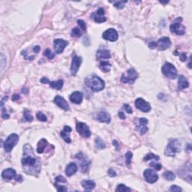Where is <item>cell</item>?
<instances>
[{
	"mask_svg": "<svg viewBox=\"0 0 192 192\" xmlns=\"http://www.w3.org/2000/svg\"><path fill=\"white\" fill-rule=\"evenodd\" d=\"M77 24H79L80 27L81 28V29H82L84 32H86V26L85 22H84V20H77Z\"/></svg>",
	"mask_w": 192,
	"mask_h": 192,
	"instance_id": "42",
	"label": "cell"
},
{
	"mask_svg": "<svg viewBox=\"0 0 192 192\" xmlns=\"http://www.w3.org/2000/svg\"><path fill=\"white\" fill-rule=\"evenodd\" d=\"M143 176L145 178V180L148 183L153 184L156 182L158 179V176L156 172L151 169H147L144 171Z\"/></svg>",
	"mask_w": 192,
	"mask_h": 192,
	"instance_id": "11",
	"label": "cell"
},
{
	"mask_svg": "<svg viewBox=\"0 0 192 192\" xmlns=\"http://www.w3.org/2000/svg\"><path fill=\"white\" fill-rule=\"evenodd\" d=\"M116 192H130L131 191V189L129 188L126 187L125 185L123 184H119L117 186L116 189Z\"/></svg>",
	"mask_w": 192,
	"mask_h": 192,
	"instance_id": "32",
	"label": "cell"
},
{
	"mask_svg": "<svg viewBox=\"0 0 192 192\" xmlns=\"http://www.w3.org/2000/svg\"><path fill=\"white\" fill-rule=\"evenodd\" d=\"M133 157V154L131 152H128L125 154V164L127 166H130L131 163V159Z\"/></svg>",
	"mask_w": 192,
	"mask_h": 192,
	"instance_id": "34",
	"label": "cell"
},
{
	"mask_svg": "<svg viewBox=\"0 0 192 192\" xmlns=\"http://www.w3.org/2000/svg\"><path fill=\"white\" fill-rule=\"evenodd\" d=\"M72 131V128L69 126V125H65V127H64L63 130L61 131L60 135L61 137H62L64 140H65V142L68 143H70L71 142V140L70 138V134L71 132Z\"/></svg>",
	"mask_w": 192,
	"mask_h": 192,
	"instance_id": "21",
	"label": "cell"
},
{
	"mask_svg": "<svg viewBox=\"0 0 192 192\" xmlns=\"http://www.w3.org/2000/svg\"><path fill=\"white\" fill-rule=\"evenodd\" d=\"M48 142L47 141V140L44 138H42L41 140H40L39 143H38V146H37V152L39 154L43 153L44 149L47 148V146H48Z\"/></svg>",
	"mask_w": 192,
	"mask_h": 192,
	"instance_id": "26",
	"label": "cell"
},
{
	"mask_svg": "<svg viewBox=\"0 0 192 192\" xmlns=\"http://www.w3.org/2000/svg\"><path fill=\"white\" fill-rule=\"evenodd\" d=\"M182 17H177L174 22L171 25L170 29L171 32L175 33L178 35H182L186 32V27L184 26L181 22H182Z\"/></svg>",
	"mask_w": 192,
	"mask_h": 192,
	"instance_id": "6",
	"label": "cell"
},
{
	"mask_svg": "<svg viewBox=\"0 0 192 192\" xmlns=\"http://www.w3.org/2000/svg\"><path fill=\"white\" fill-rule=\"evenodd\" d=\"M119 117L122 119H125V118H126V117H125V115L122 112H119Z\"/></svg>",
	"mask_w": 192,
	"mask_h": 192,
	"instance_id": "53",
	"label": "cell"
},
{
	"mask_svg": "<svg viewBox=\"0 0 192 192\" xmlns=\"http://www.w3.org/2000/svg\"><path fill=\"white\" fill-rule=\"evenodd\" d=\"M77 171V166L75 163H71L67 166L66 169H65V174L68 176H71L74 175Z\"/></svg>",
	"mask_w": 192,
	"mask_h": 192,
	"instance_id": "27",
	"label": "cell"
},
{
	"mask_svg": "<svg viewBox=\"0 0 192 192\" xmlns=\"http://www.w3.org/2000/svg\"><path fill=\"white\" fill-rule=\"evenodd\" d=\"M138 77L137 71L134 69H130L126 74H123L121 77V81L124 84H133Z\"/></svg>",
	"mask_w": 192,
	"mask_h": 192,
	"instance_id": "7",
	"label": "cell"
},
{
	"mask_svg": "<svg viewBox=\"0 0 192 192\" xmlns=\"http://www.w3.org/2000/svg\"><path fill=\"white\" fill-rule=\"evenodd\" d=\"M85 84L93 92H100L105 86L104 81L96 75L89 76L86 78Z\"/></svg>",
	"mask_w": 192,
	"mask_h": 192,
	"instance_id": "2",
	"label": "cell"
},
{
	"mask_svg": "<svg viewBox=\"0 0 192 192\" xmlns=\"http://www.w3.org/2000/svg\"><path fill=\"white\" fill-rule=\"evenodd\" d=\"M99 68H100L101 70L102 71H104V73H107L110 71V69H111V65L110 63H109L108 62H106V61H103L100 63L99 65Z\"/></svg>",
	"mask_w": 192,
	"mask_h": 192,
	"instance_id": "29",
	"label": "cell"
},
{
	"mask_svg": "<svg viewBox=\"0 0 192 192\" xmlns=\"http://www.w3.org/2000/svg\"><path fill=\"white\" fill-rule=\"evenodd\" d=\"M24 119H25L26 120L29 122H32V121L33 120V117H32V116L31 115L30 111L27 110V109H25V110H24Z\"/></svg>",
	"mask_w": 192,
	"mask_h": 192,
	"instance_id": "33",
	"label": "cell"
},
{
	"mask_svg": "<svg viewBox=\"0 0 192 192\" xmlns=\"http://www.w3.org/2000/svg\"><path fill=\"white\" fill-rule=\"evenodd\" d=\"M1 108H2V118L4 119H7L9 118V115L8 114L6 111V109L4 107V103L3 101H2L1 103Z\"/></svg>",
	"mask_w": 192,
	"mask_h": 192,
	"instance_id": "37",
	"label": "cell"
},
{
	"mask_svg": "<svg viewBox=\"0 0 192 192\" xmlns=\"http://www.w3.org/2000/svg\"><path fill=\"white\" fill-rule=\"evenodd\" d=\"M163 176H164V179L168 181H173L176 179V175L171 171H166L164 173Z\"/></svg>",
	"mask_w": 192,
	"mask_h": 192,
	"instance_id": "31",
	"label": "cell"
},
{
	"mask_svg": "<svg viewBox=\"0 0 192 192\" xmlns=\"http://www.w3.org/2000/svg\"><path fill=\"white\" fill-rule=\"evenodd\" d=\"M123 108L128 113H133V110H132L131 106L128 105V104H124Z\"/></svg>",
	"mask_w": 192,
	"mask_h": 192,
	"instance_id": "46",
	"label": "cell"
},
{
	"mask_svg": "<svg viewBox=\"0 0 192 192\" xmlns=\"http://www.w3.org/2000/svg\"><path fill=\"white\" fill-rule=\"evenodd\" d=\"M150 167L154 168L155 170H156V171H160L162 167V165L161 164H159V163H158V162L153 161L152 163H150Z\"/></svg>",
	"mask_w": 192,
	"mask_h": 192,
	"instance_id": "41",
	"label": "cell"
},
{
	"mask_svg": "<svg viewBox=\"0 0 192 192\" xmlns=\"http://www.w3.org/2000/svg\"><path fill=\"white\" fill-rule=\"evenodd\" d=\"M81 185L86 191H91L95 187V182L93 180H90V179L83 180L81 182Z\"/></svg>",
	"mask_w": 192,
	"mask_h": 192,
	"instance_id": "25",
	"label": "cell"
},
{
	"mask_svg": "<svg viewBox=\"0 0 192 192\" xmlns=\"http://www.w3.org/2000/svg\"><path fill=\"white\" fill-rule=\"evenodd\" d=\"M179 58H180V60L182 61V62H185V61L187 60V56H186V54L185 53L181 54L180 56H179Z\"/></svg>",
	"mask_w": 192,
	"mask_h": 192,
	"instance_id": "48",
	"label": "cell"
},
{
	"mask_svg": "<svg viewBox=\"0 0 192 192\" xmlns=\"http://www.w3.org/2000/svg\"><path fill=\"white\" fill-rule=\"evenodd\" d=\"M82 63V58L80 56H77L74 55L73 57V59H72L71 62V75L75 76L76 74L78 71L79 69H80V66Z\"/></svg>",
	"mask_w": 192,
	"mask_h": 192,
	"instance_id": "12",
	"label": "cell"
},
{
	"mask_svg": "<svg viewBox=\"0 0 192 192\" xmlns=\"http://www.w3.org/2000/svg\"><path fill=\"white\" fill-rule=\"evenodd\" d=\"M156 43V47H158L160 50H165L171 46V39L167 37H162Z\"/></svg>",
	"mask_w": 192,
	"mask_h": 192,
	"instance_id": "14",
	"label": "cell"
},
{
	"mask_svg": "<svg viewBox=\"0 0 192 192\" xmlns=\"http://www.w3.org/2000/svg\"><path fill=\"white\" fill-rule=\"evenodd\" d=\"M24 171L29 175H36L41 171V162L35 156L33 149L29 144L24 146V157L21 161Z\"/></svg>",
	"mask_w": 192,
	"mask_h": 192,
	"instance_id": "1",
	"label": "cell"
},
{
	"mask_svg": "<svg viewBox=\"0 0 192 192\" xmlns=\"http://www.w3.org/2000/svg\"><path fill=\"white\" fill-rule=\"evenodd\" d=\"M135 107H137L138 110H140V111L144 113H148L151 110V105L148 103L147 101H146L144 99L139 98L136 99L135 101Z\"/></svg>",
	"mask_w": 192,
	"mask_h": 192,
	"instance_id": "10",
	"label": "cell"
},
{
	"mask_svg": "<svg viewBox=\"0 0 192 192\" xmlns=\"http://www.w3.org/2000/svg\"><path fill=\"white\" fill-rule=\"evenodd\" d=\"M160 2L162 4H166V3H168L169 1H167V2Z\"/></svg>",
	"mask_w": 192,
	"mask_h": 192,
	"instance_id": "55",
	"label": "cell"
},
{
	"mask_svg": "<svg viewBox=\"0 0 192 192\" xmlns=\"http://www.w3.org/2000/svg\"><path fill=\"white\" fill-rule=\"evenodd\" d=\"M2 177L4 179H7V180H11V179H16L17 178V173L16 171L12 168H8L5 169L2 171Z\"/></svg>",
	"mask_w": 192,
	"mask_h": 192,
	"instance_id": "19",
	"label": "cell"
},
{
	"mask_svg": "<svg viewBox=\"0 0 192 192\" xmlns=\"http://www.w3.org/2000/svg\"><path fill=\"white\" fill-rule=\"evenodd\" d=\"M181 151V143L177 139H173L170 140L168 145L164 150L165 156L173 157L177 152Z\"/></svg>",
	"mask_w": 192,
	"mask_h": 192,
	"instance_id": "3",
	"label": "cell"
},
{
	"mask_svg": "<svg viewBox=\"0 0 192 192\" xmlns=\"http://www.w3.org/2000/svg\"><path fill=\"white\" fill-rule=\"evenodd\" d=\"M54 103L56 104L58 107H59L60 108H62L64 110H69V105L68 104V102L62 97L60 95H56L54 98Z\"/></svg>",
	"mask_w": 192,
	"mask_h": 192,
	"instance_id": "17",
	"label": "cell"
},
{
	"mask_svg": "<svg viewBox=\"0 0 192 192\" xmlns=\"http://www.w3.org/2000/svg\"><path fill=\"white\" fill-rule=\"evenodd\" d=\"M55 181L56 183H66V180L62 176H58L56 177Z\"/></svg>",
	"mask_w": 192,
	"mask_h": 192,
	"instance_id": "43",
	"label": "cell"
},
{
	"mask_svg": "<svg viewBox=\"0 0 192 192\" xmlns=\"http://www.w3.org/2000/svg\"><path fill=\"white\" fill-rule=\"evenodd\" d=\"M104 15V10L102 9V8H100L95 13L92 14V18L93 19L95 22L101 24V23H104V22H105L106 20H107V18H106Z\"/></svg>",
	"mask_w": 192,
	"mask_h": 192,
	"instance_id": "16",
	"label": "cell"
},
{
	"mask_svg": "<svg viewBox=\"0 0 192 192\" xmlns=\"http://www.w3.org/2000/svg\"><path fill=\"white\" fill-rule=\"evenodd\" d=\"M40 82L42 83V84H50V80L47 78V77H43V78L41 79Z\"/></svg>",
	"mask_w": 192,
	"mask_h": 192,
	"instance_id": "49",
	"label": "cell"
},
{
	"mask_svg": "<svg viewBox=\"0 0 192 192\" xmlns=\"http://www.w3.org/2000/svg\"><path fill=\"white\" fill-rule=\"evenodd\" d=\"M19 141V136L17 134H11L4 142V149L6 152H10L13 148L17 145Z\"/></svg>",
	"mask_w": 192,
	"mask_h": 192,
	"instance_id": "4",
	"label": "cell"
},
{
	"mask_svg": "<svg viewBox=\"0 0 192 192\" xmlns=\"http://www.w3.org/2000/svg\"><path fill=\"white\" fill-rule=\"evenodd\" d=\"M83 98H84V95H83L82 92H78V91L74 92L69 96V99H70L71 101L75 104H81V102L83 101Z\"/></svg>",
	"mask_w": 192,
	"mask_h": 192,
	"instance_id": "18",
	"label": "cell"
},
{
	"mask_svg": "<svg viewBox=\"0 0 192 192\" xmlns=\"http://www.w3.org/2000/svg\"><path fill=\"white\" fill-rule=\"evenodd\" d=\"M41 48L39 46H35V47H33V51L35 53H36V54H38V53H39V51H40Z\"/></svg>",
	"mask_w": 192,
	"mask_h": 192,
	"instance_id": "51",
	"label": "cell"
},
{
	"mask_svg": "<svg viewBox=\"0 0 192 192\" xmlns=\"http://www.w3.org/2000/svg\"><path fill=\"white\" fill-rule=\"evenodd\" d=\"M19 98H20V95H17V94H15V95H14V96H12V100L13 101H17Z\"/></svg>",
	"mask_w": 192,
	"mask_h": 192,
	"instance_id": "52",
	"label": "cell"
},
{
	"mask_svg": "<svg viewBox=\"0 0 192 192\" xmlns=\"http://www.w3.org/2000/svg\"><path fill=\"white\" fill-rule=\"evenodd\" d=\"M103 39L110 41H116L118 39V33L114 29H107L102 35Z\"/></svg>",
	"mask_w": 192,
	"mask_h": 192,
	"instance_id": "15",
	"label": "cell"
},
{
	"mask_svg": "<svg viewBox=\"0 0 192 192\" xmlns=\"http://www.w3.org/2000/svg\"><path fill=\"white\" fill-rule=\"evenodd\" d=\"M152 159H155V160L156 161H158L159 159H160V158L153 153L147 154L146 156L143 158L144 161H149V160H152Z\"/></svg>",
	"mask_w": 192,
	"mask_h": 192,
	"instance_id": "35",
	"label": "cell"
},
{
	"mask_svg": "<svg viewBox=\"0 0 192 192\" xmlns=\"http://www.w3.org/2000/svg\"><path fill=\"white\" fill-rule=\"evenodd\" d=\"M54 186H55V187L56 188L58 191H67V188H65V186H59L58 183H55Z\"/></svg>",
	"mask_w": 192,
	"mask_h": 192,
	"instance_id": "44",
	"label": "cell"
},
{
	"mask_svg": "<svg viewBox=\"0 0 192 192\" xmlns=\"http://www.w3.org/2000/svg\"><path fill=\"white\" fill-rule=\"evenodd\" d=\"M138 130L140 131V134L143 135L146 133V131H148V128H147V124H148V120L146 118H140L138 119Z\"/></svg>",
	"mask_w": 192,
	"mask_h": 192,
	"instance_id": "22",
	"label": "cell"
},
{
	"mask_svg": "<svg viewBox=\"0 0 192 192\" xmlns=\"http://www.w3.org/2000/svg\"><path fill=\"white\" fill-rule=\"evenodd\" d=\"M189 86V83L183 75H180L178 79V90L181 91L182 89L188 88Z\"/></svg>",
	"mask_w": 192,
	"mask_h": 192,
	"instance_id": "23",
	"label": "cell"
},
{
	"mask_svg": "<svg viewBox=\"0 0 192 192\" xmlns=\"http://www.w3.org/2000/svg\"><path fill=\"white\" fill-rule=\"evenodd\" d=\"M82 35V32L78 28H74L71 30V36L79 38Z\"/></svg>",
	"mask_w": 192,
	"mask_h": 192,
	"instance_id": "38",
	"label": "cell"
},
{
	"mask_svg": "<svg viewBox=\"0 0 192 192\" xmlns=\"http://www.w3.org/2000/svg\"><path fill=\"white\" fill-rule=\"evenodd\" d=\"M44 55L47 58H48L49 59H54V56H55L54 54H53V53L51 52V50H50L49 48L46 49L44 53Z\"/></svg>",
	"mask_w": 192,
	"mask_h": 192,
	"instance_id": "39",
	"label": "cell"
},
{
	"mask_svg": "<svg viewBox=\"0 0 192 192\" xmlns=\"http://www.w3.org/2000/svg\"><path fill=\"white\" fill-rule=\"evenodd\" d=\"M36 117L37 119H39V121H41V122H46V121L47 120V116L41 112L38 113L36 114Z\"/></svg>",
	"mask_w": 192,
	"mask_h": 192,
	"instance_id": "40",
	"label": "cell"
},
{
	"mask_svg": "<svg viewBox=\"0 0 192 192\" xmlns=\"http://www.w3.org/2000/svg\"><path fill=\"white\" fill-rule=\"evenodd\" d=\"M110 50H105V49H102V50H99L96 54V58L98 60L100 59H107L110 58Z\"/></svg>",
	"mask_w": 192,
	"mask_h": 192,
	"instance_id": "24",
	"label": "cell"
},
{
	"mask_svg": "<svg viewBox=\"0 0 192 192\" xmlns=\"http://www.w3.org/2000/svg\"><path fill=\"white\" fill-rule=\"evenodd\" d=\"M96 119L100 122H104V123H110L111 120V117L110 114L106 111H100L96 115Z\"/></svg>",
	"mask_w": 192,
	"mask_h": 192,
	"instance_id": "20",
	"label": "cell"
},
{
	"mask_svg": "<svg viewBox=\"0 0 192 192\" xmlns=\"http://www.w3.org/2000/svg\"><path fill=\"white\" fill-rule=\"evenodd\" d=\"M76 158H77L78 160L80 161V171L81 172L85 173L89 169V165H90V161H89L88 159L84 157V154L83 153H79L76 155Z\"/></svg>",
	"mask_w": 192,
	"mask_h": 192,
	"instance_id": "9",
	"label": "cell"
},
{
	"mask_svg": "<svg viewBox=\"0 0 192 192\" xmlns=\"http://www.w3.org/2000/svg\"><path fill=\"white\" fill-rule=\"evenodd\" d=\"M107 173H108V175L110 176V177H115L116 176V172L113 168L109 169L108 171H107Z\"/></svg>",
	"mask_w": 192,
	"mask_h": 192,
	"instance_id": "47",
	"label": "cell"
},
{
	"mask_svg": "<svg viewBox=\"0 0 192 192\" xmlns=\"http://www.w3.org/2000/svg\"><path fill=\"white\" fill-rule=\"evenodd\" d=\"M95 146H96V148L98 149H104L105 148V144H104V141L101 140V139L100 138V137H96L95 138Z\"/></svg>",
	"mask_w": 192,
	"mask_h": 192,
	"instance_id": "30",
	"label": "cell"
},
{
	"mask_svg": "<svg viewBox=\"0 0 192 192\" xmlns=\"http://www.w3.org/2000/svg\"><path fill=\"white\" fill-rule=\"evenodd\" d=\"M76 130L80 135L86 138H89L91 136L90 130L84 122H77L76 125Z\"/></svg>",
	"mask_w": 192,
	"mask_h": 192,
	"instance_id": "8",
	"label": "cell"
},
{
	"mask_svg": "<svg viewBox=\"0 0 192 192\" xmlns=\"http://www.w3.org/2000/svg\"><path fill=\"white\" fill-rule=\"evenodd\" d=\"M113 146L115 145L116 146V149H119V143H117V141L116 140H113Z\"/></svg>",
	"mask_w": 192,
	"mask_h": 192,
	"instance_id": "54",
	"label": "cell"
},
{
	"mask_svg": "<svg viewBox=\"0 0 192 192\" xmlns=\"http://www.w3.org/2000/svg\"><path fill=\"white\" fill-rule=\"evenodd\" d=\"M69 44V42L63 39H56L54 41V46L56 54H60L65 50V47Z\"/></svg>",
	"mask_w": 192,
	"mask_h": 192,
	"instance_id": "13",
	"label": "cell"
},
{
	"mask_svg": "<svg viewBox=\"0 0 192 192\" xmlns=\"http://www.w3.org/2000/svg\"><path fill=\"white\" fill-rule=\"evenodd\" d=\"M170 191L173 192H176V191L179 192V191H182V188H181L180 187H179L178 186H175V185H173V186H172L171 187Z\"/></svg>",
	"mask_w": 192,
	"mask_h": 192,
	"instance_id": "45",
	"label": "cell"
},
{
	"mask_svg": "<svg viewBox=\"0 0 192 192\" xmlns=\"http://www.w3.org/2000/svg\"><path fill=\"white\" fill-rule=\"evenodd\" d=\"M162 73L164 75L170 79H175L177 77V70L173 65L170 62H166L162 66Z\"/></svg>",
	"mask_w": 192,
	"mask_h": 192,
	"instance_id": "5",
	"label": "cell"
},
{
	"mask_svg": "<svg viewBox=\"0 0 192 192\" xmlns=\"http://www.w3.org/2000/svg\"><path fill=\"white\" fill-rule=\"evenodd\" d=\"M149 47L150 49H155L156 47V42H150V43L149 44Z\"/></svg>",
	"mask_w": 192,
	"mask_h": 192,
	"instance_id": "50",
	"label": "cell"
},
{
	"mask_svg": "<svg viewBox=\"0 0 192 192\" xmlns=\"http://www.w3.org/2000/svg\"><path fill=\"white\" fill-rule=\"evenodd\" d=\"M64 82L62 80H57V81H53V82H50V86L51 88L56 89V90H60L61 89L63 86Z\"/></svg>",
	"mask_w": 192,
	"mask_h": 192,
	"instance_id": "28",
	"label": "cell"
},
{
	"mask_svg": "<svg viewBox=\"0 0 192 192\" xmlns=\"http://www.w3.org/2000/svg\"><path fill=\"white\" fill-rule=\"evenodd\" d=\"M128 1H116L113 2V5L118 9H122L125 7V4L127 3Z\"/></svg>",
	"mask_w": 192,
	"mask_h": 192,
	"instance_id": "36",
	"label": "cell"
}]
</instances>
